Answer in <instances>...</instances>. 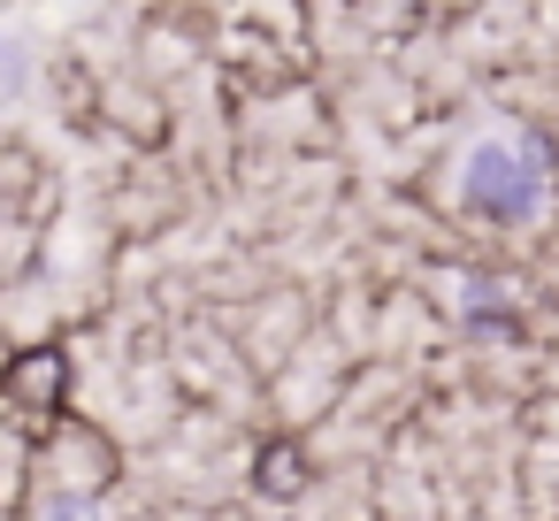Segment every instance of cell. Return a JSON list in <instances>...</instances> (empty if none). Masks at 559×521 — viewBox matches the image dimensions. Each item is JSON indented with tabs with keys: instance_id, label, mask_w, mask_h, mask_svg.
Returning <instances> with one entry per match:
<instances>
[{
	"instance_id": "cell-1",
	"label": "cell",
	"mask_w": 559,
	"mask_h": 521,
	"mask_svg": "<svg viewBox=\"0 0 559 521\" xmlns=\"http://www.w3.org/2000/svg\"><path fill=\"white\" fill-rule=\"evenodd\" d=\"M544 146L521 139V131H498V139H475L467 162H460V200L483 215V223H528L544 208Z\"/></svg>"
},
{
	"instance_id": "cell-2",
	"label": "cell",
	"mask_w": 559,
	"mask_h": 521,
	"mask_svg": "<svg viewBox=\"0 0 559 521\" xmlns=\"http://www.w3.org/2000/svg\"><path fill=\"white\" fill-rule=\"evenodd\" d=\"M55 383H62V360H55V353H32V368H24V376H9V391H16V399H47Z\"/></svg>"
},
{
	"instance_id": "cell-3",
	"label": "cell",
	"mask_w": 559,
	"mask_h": 521,
	"mask_svg": "<svg viewBox=\"0 0 559 521\" xmlns=\"http://www.w3.org/2000/svg\"><path fill=\"white\" fill-rule=\"evenodd\" d=\"M24 70H32V62H24V39H0V93H16Z\"/></svg>"
},
{
	"instance_id": "cell-4",
	"label": "cell",
	"mask_w": 559,
	"mask_h": 521,
	"mask_svg": "<svg viewBox=\"0 0 559 521\" xmlns=\"http://www.w3.org/2000/svg\"><path fill=\"white\" fill-rule=\"evenodd\" d=\"M47 521H93V506H78V498H55V506H47Z\"/></svg>"
}]
</instances>
